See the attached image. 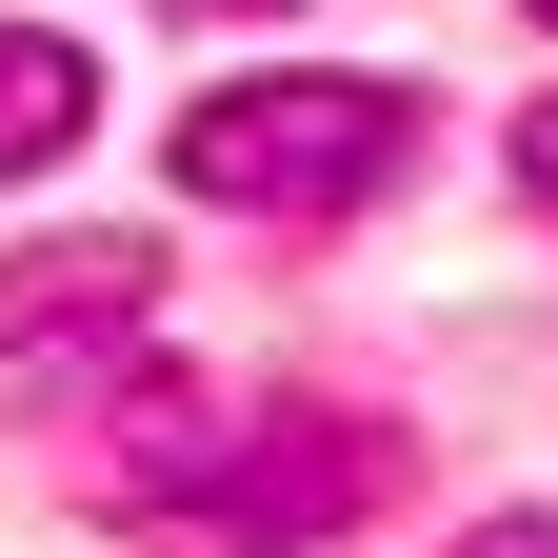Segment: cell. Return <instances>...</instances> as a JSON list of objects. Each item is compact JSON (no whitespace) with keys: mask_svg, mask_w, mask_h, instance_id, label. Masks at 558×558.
<instances>
[{"mask_svg":"<svg viewBox=\"0 0 558 558\" xmlns=\"http://www.w3.org/2000/svg\"><path fill=\"white\" fill-rule=\"evenodd\" d=\"M399 160H418V81H360V60L180 100V199H259V220H360Z\"/></svg>","mask_w":558,"mask_h":558,"instance_id":"cell-1","label":"cell"},{"mask_svg":"<svg viewBox=\"0 0 558 558\" xmlns=\"http://www.w3.org/2000/svg\"><path fill=\"white\" fill-rule=\"evenodd\" d=\"M360 499H379V439H360V418H300V399H279V418H240L199 478H140L160 558H319Z\"/></svg>","mask_w":558,"mask_h":558,"instance_id":"cell-2","label":"cell"},{"mask_svg":"<svg viewBox=\"0 0 558 558\" xmlns=\"http://www.w3.org/2000/svg\"><path fill=\"white\" fill-rule=\"evenodd\" d=\"M160 319V240H40L0 259V379H40L60 339H140Z\"/></svg>","mask_w":558,"mask_h":558,"instance_id":"cell-3","label":"cell"},{"mask_svg":"<svg viewBox=\"0 0 558 558\" xmlns=\"http://www.w3.org/2000/svg\"><path fill=\"white\" fill-rule=\"evenodd\" d=\"M81 120H100V60L60 40V21H0V180L81 160Z\"/></svg>","mask_w":558,"mask_h":558,"instance_id":"cell-4","label":"cell"},{"mask_svg":"<svg viewBox=\"0 0 558 558\" xmlns=\"http://www.w3.org/2000/svg\"><path fill=\"white\" fill-rule=\"evenodd\" d=\"M519 199H538V220H558V100L519 120Z\"/></svg>","mask_w":558,"mask_h":558,"instance_id":"cell-5","label":"cell"},{"mask_svg":"<svg viewBox=\"0 0 558 558\" xmlns=\"http://www.w3.org/2000/svg\"><path fill=\"white\" fill-rule=\"evenodd\" d=\"M538 21H558V0H538Z\"/></svg>","mask_w":558,"mask_h":558,"instance_id":"cell-6","label":"cell"}]
</instances>
